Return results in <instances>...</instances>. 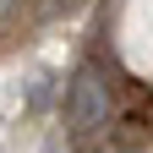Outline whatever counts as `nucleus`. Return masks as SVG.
Wrapping results in <instances>:
<instances>
[{
    "label": "nucleus",
    "instance_id": "1",
    "mask_svg": "<svg viewBox=\"0 0 153 153\" xmlns=\"http://www.w3.org/2000/svg\"><path fill=\"white\" fill-rule=\"evenodd\" d=\"M60 115L71 131L93 137L104 120H109V82L99 76V66H76L71 82H66V99H60Z\"/></svg>",
    "mask_w": 153,
    "mask_h": 153
},
{
    "label": "nucleus",
    "instance_id": "2",
    "mask_svg": "<svg viewBox=\"0 0 153 153\" xmlns=\"http://www.w3.org/2000/svg\"><path fill=\"white\" fill-rule=\"evenodd\" d=\"M44 153H60V148H55V142H49V148H44Z\"/></svg>",
    "mask_w": 153,
    "mask_h": 153
}]
</instances>
